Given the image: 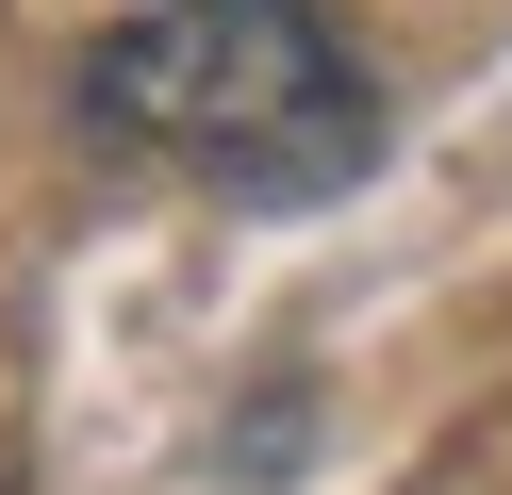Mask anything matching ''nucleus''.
<instances>
[{"mask_svg": "<svg viewBox=\"0 0 512 495\" xmlns=\"http://www.w3.org/2000/svg\"><path fill=\"white\" fill-rule=\"evenodd\" d=\"M83 116L215 198H347L380 165V83L298 0H149L83 50Z\"/></svg>", "mask_w": 512, "mask_h": 495, "instance_id": "nucleus-1", "label": "nucleus"}]
</instances>
